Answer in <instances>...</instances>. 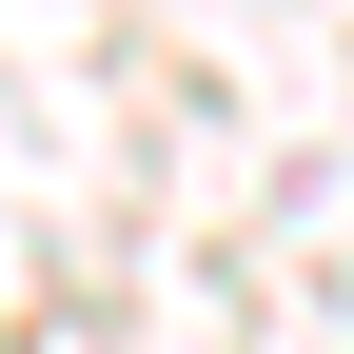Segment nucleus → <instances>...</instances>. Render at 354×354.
I'll return each instance as SVG.
<instances>
[]
</instances>
